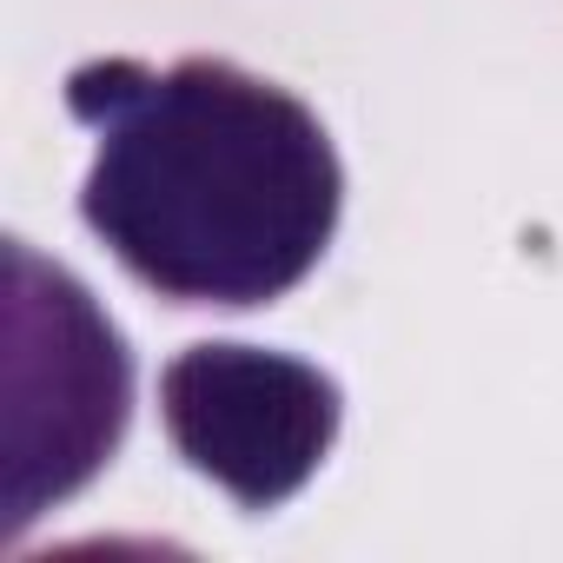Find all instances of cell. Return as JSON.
Returning a JSON list of instances; mask_svg holds the SVG:
<instances>
[{
    "mask_svg": "<svg viewBox=\"0 0 563 563\" xmlns=\"http://www.w3.org/2000/svg\"><path fill=\"white\" fill-rule=\"evenodd\" d=\"M67 113L93 133L87 232L173 306H278L339 239V146L278 80L219 54H107L67 74Z\"/></svg>",
    "mask_w": 563,
    "mask_h": 563,
    "instance_id": "obj_1",
    "label": "cell"
},
{
    "mask_svg": "<svg viewBox=\"0 0 563 563\" xmlns=\"http://www.w3.org/2000/svg\"><path fill=\"white\" fill-rule=\"evenodd\" d=\"M159 424L173 451L212 477L239 510L292 504L339 444L345 391L292 352L199 339L159 372Z\"/></svg>",
    "mask_w": 563,
    "mask_h": 563,
    "instance_id": "obj_2",
    "label": "cell"
}]
</instances>
